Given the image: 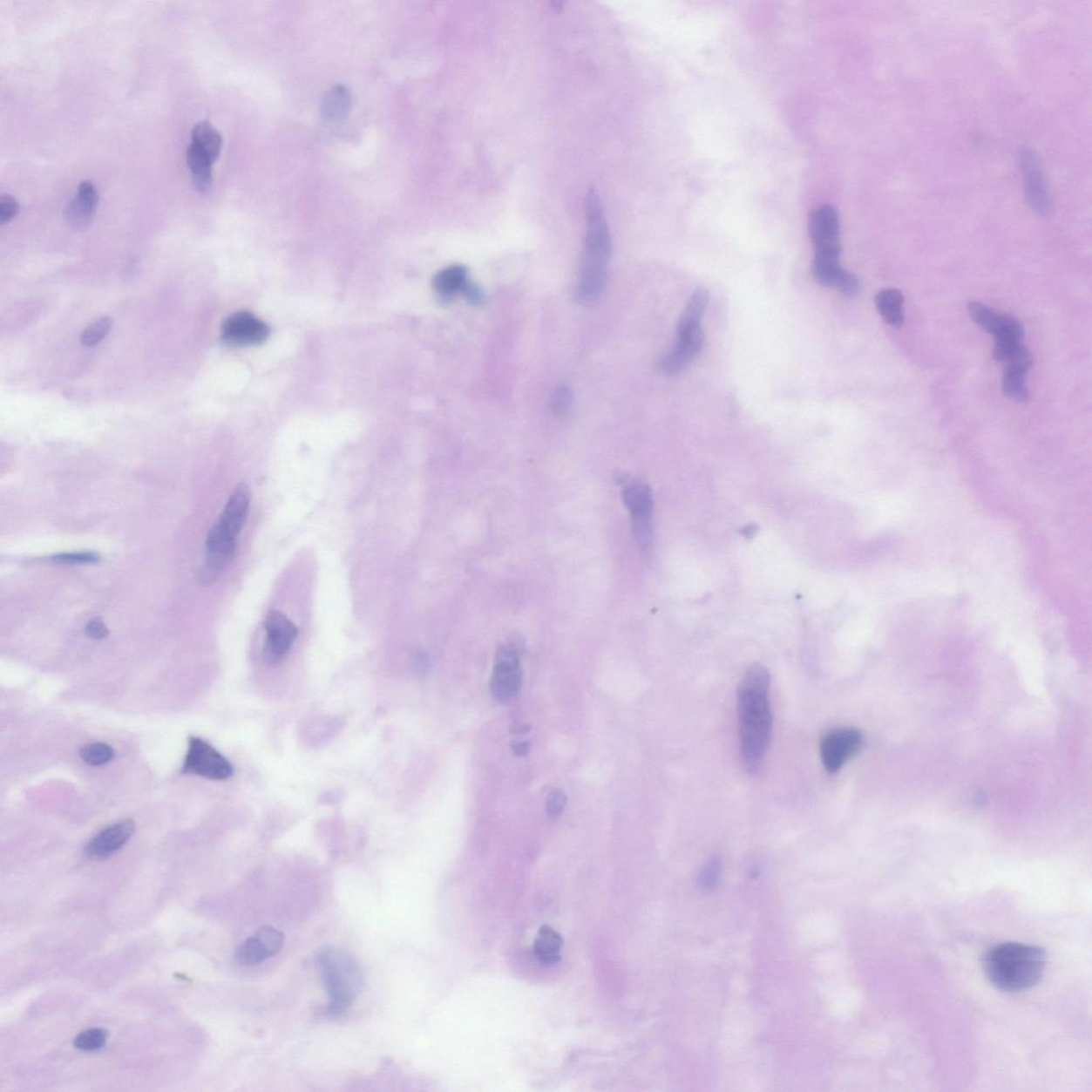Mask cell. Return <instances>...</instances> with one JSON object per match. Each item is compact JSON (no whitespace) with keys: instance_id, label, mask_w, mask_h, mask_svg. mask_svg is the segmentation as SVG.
<instances>
[{"instance_id":"24","label":"cell","mask_w":1092,"mask_h":1092,"mask_svg":"<svg viewBox=\"0 0 1092 1092\" xmlns=\"http://www.w3.org/2000/svg\"><path fill=\"white\" fill-rule=\"evenodd\" d=\"M709 300V295L707 289L699 288L695 290L680 318L678 336H684V334L693 332L695 329L701 328V319H702L705 309L708 308Z\"/></svg>"},{"instance_id":"22","label":"cell","mask_w":1092,"mask_h":1092,"mask_svg":"<svg viewBox=\"0 0 1092 1092\" xmlns=\"http://www.w3.org/2000/svg\"><path fill=\"white\" fill-rule=\"evenodd\" d=\"M876 308L886 323L893 328H900L904 324V297L900 290L885 288L877 294Z\"/></svg>"},{"instance_id":"34","label":"cell","mask_w":1092,"mask_h":1092,"mask_svg":"<svg viewBox=\"0 0 1092 1092\" xmlns=\"http://www.w3.org/2000/svg\"><path fill=\"white\" fill-rule=\"evenodd\" d=\"M719 860L716 859V858H714V859L710 860L708 865L704 866L702 872H701L700 881L703 888H713V886L716 885L719 878Z\"/></svg>"},{"instance_id":"21","label":"cell","mask_w":1092,"mask_h":1092,"mask_svg":"<svg viewBox=\"0 0 1092 1092\" xmlns=\"http://www.w3.org/2000/svg\"><path fill=\"white\" fill-rule=\"evenodd\" d=\"M187 165L192 173L193 183L195 189L200 193H207L212 185V166L214 161L201 147L190 143L187 149Z\"/></svg>"},{"instance_id":"7","label":"cell","mask_w":1092,"mask_h":1092,"mask_svg":"<svg viewBox=\"0 0 1092 1092\" xmlns=\"http://www.w3.org/2000/svg\"><path fill=\"white\" fill-rule=\"evenodd\" d=\"M182 771L216 781L230 779L234 774L231 763L220 752L202 738L193 736L189 738Z\"/></svg>"},{"instance_id":"28","label":"cell","mask_w":1092,"mask_h":1092,"mask_svg":"<svg viewBox=\"0 0 1092 1092\" xmlns=\"http://www.w3.org/2000/svg\"><path fill=\"white\" fill-rule=\"evenodd\" d=\"M108 1033L106 1029L92 1028L83 1032L75 1038L74 1047L83 1052H95L101 1050L106 1044Z\"/></svg>"},{"instance_id":"5","label":"cell","mask_w":1092,"mask_h":1092,"mask_svg":"<svg viewBox=\"0 0 1092 1092\" xmlns=\"http://www.w3.org/2000/svg\"><path fill=\"white\" fill-rule=\"evenodd\" d=\"M250 490L246 484L237 485L228 499L216 526L209 532L207 546L211 556L208 573L216 574L227 562L232 560L236 551L237 536L240 535L249 513Z\"/></svg>"},{"instance_id":"2","label":"cell","mask_w":1092,"mask_h":1092,"mask_svg":"<svg viewBox=\"0 0 1092 1092\" xmlns=\"http://www.w3.org/2000/svg\"><path fill=\"white\" fill-rule=\"evenodd\" d=\"M585 209V252L575 295L580 304L591 305L598 302L607 286L613 245L603 205L594 189L587 193Z\"/></svg>"},{"instance_id":"18","label":"cell","mask_w":1092,"mask_h":1092,"mask_svg":"<svg viewBox=\"0 0 1092 1092\" xmlns=\"http://www.w3.org/2000/svg\"><path fill=\"white\" fill-rule=\"evenodd\" d=\"M98 204V193L95 186L85 180L78 186V193L65 208L66 222L75 228H84L92 222Z\"/></svg>"},{"instance_id":"3","label":"cell","mask_w":1092,"mask_h":1092,"mask_svg":"<svg viewBox=\"0 0 1092 1092\" xmlns=\"http://www.w3.org/2000/svg\"><path fill=\"white\" fill-rule=\"evenodd\" d=\"M1046 967V952L1023 943L999 944L986 953L984 960L987 979L1004 992H1020L1036 986Z\"/></svg>"},{"instance_id":"33","label":"cell","mask_w":1092,"mask_h":1092,"mask_svg":"<svg viewBox=\"0 0 1092 1092\" xmlns=\"http://www.w3.org/2000/svg\"><path fill=\"white\" fill-rule=\"evenodd\" d=\"M20 211V204L12 195L3 194L0 199V223L4 224L11 221Z\"/></svg>"},{"instance_id":"10","label":"cell","mask_w":1092,"mask_h":1092,"mask_svg":"<svg viewBox=\"0 0 1092 1092\" xmlns=\"http://www.w3.org/2000/svg\"><path fill=\"white\" fill-rule=\"evenodd\" d=\"M863 745V734L853 728L833 729L820 742V757L830 774H837Z\"/></svg>"},{"instance_id":"26","label":"cell","mask_w":1092,"mask_h":1092,"mask_svg":"<svg viewBox=\"0 0 1092 1092\" xmlns=\"http://www.w3.org/2000/svg\"><path fill=\"white\" fill-rule=\"evenodd\" d=\"M350 95L347 88L337 85L323 101V113L330 121L338 120L345 116L349 108Z\"/></svg>"},{"instance_id":"23","label":"cell","mask_w":1092,"mask_h":1092,"mask_svg":"<svg viewBox=\"0 0 1092 1092\" xmlns=\"http://www.w3.org/2000/svg\"><path fill=\"white\" fill-rule=\"evenodd\" d=\"M469 282L465 267L456 265L440 271L433 280V288L442 298L450 299L457 294L464 293Z\"/></svg>"},{"instance_id":"16","label":"cell","mask_w":1092,"mask_h":1092,"mask_svg":"<svg viewBox=\"0 0 1092 1092\" xmlns=\"http://www.w3.org/2000/svg\"><path fill=\"white\" fill-rule=\"evenodd\" d=\"M136 824L132 819H124L102 830L85 846L88 856L94 859H105L120 851L135 833Z\"/></svg>"},{"instance_id":"11","label":"cell","mask_w":1092,"mask_h":1092,"mask_svg":"<svg viewBox=\"0 0 1092 1092\" xmlns=\"http://www.w3.org/2000/svg\"><path fill=\"white\" fill-rule=\"evenodd\" d=\"M1020 166L1028 204L1038 214L1050 213L1053 207L1051 193L1037 153L1032 149L1022 150L1020 153Z\"/></svg>"},{"instance_id":"30","label":"cell","mask_w":1092,"mask_h":1092,"mask_svg":"<svg viewBox=\"0 0 1092 1092\" xmlns=\"http://www.w3.org/2000/svg\"><path fill=\"white\" fill-rule=\"evenodd\" d=\"M99 560V555L93 552L60 553L52 557V561L58 565H92Z\"/></svg>"},{"instance_id":"17","label":"cell","mask_w":1092,"mask_h":1092,"mask_svg":"<svg viewBox=\"0 0 1092 1092\" xmlns=\"http://www.w3.org/2000/svg\"><path fill=\"white\" fill-rule=\"evenodd\" d=\"M1006 362L1008 365L1004 374V392L1015 402L1025 403L1029 397L1025 376L1033 365V357L1028 349L1020 347Z\"/></svg>"},{"instance_id":"19","label":"cell","mask_w":1092,"mask_h":1092,"mask_svg":"<svg viewBox=\"0 0 1092 1092\" xmlns=\"http://www.w3.org/2000/svg\"><path fill=\"white\" fill-rule=\"evenodd\" d=\"M967 309L973 321L994 337L1021 324L1014 318L996 313L980 302H971Z\"/></svg>"},{"instance_id":"14","label":"cell","mask_w":1092,"mask_h":1092,"mask_svg":"<svg viewBox=\"0 0 1092 1092\" xmlns=\"http://www.w3.org/2000/svg\"><path fill=\"white\" fill-rule=\"evenodd\" d=\"M268 336V326L248 312L233 314L222 326L223 341L232 346L260 345Z\"/></svg>"},{"instance_id":"27","label":"cell","mask_w":1092,"mask_h":1092,"mask_svg":"<svg viewBox=\"0 0 1092 1092\" xmlns=\"http://www.w3.org/2000/svg\"><path fill=\"white\" fill-rule=\"evenodd\" d=\"M79 757L85 764L103 766L113 760L114 750L105 743H89L79 749Z\"/></svg>"},{"instance_id":"37","label":"cell","mask_w":1092,"mask_h":1092,"mask_svg":"<svg viewBox=\"0 0 1092 1092\" xmlns=\"http://www.w3.org/2000/svg\"><path fill=\"white\" fill-rule=\"evenodd\" d=\"M512 747L513 752L519 756H527L528 752L531 751V745L528 743H514Z\"/></svg>"},{"instance_id":"13","label":"cell","mask_w":1092,"mask_h":1092,"mask_svg":"<svg viewBox=\"0 0 1092 1092\" xmlns=\"http://www.w3.org/2000/svg\"><path fill=\"white\" fill-rule=\"evenodd\" d=\"M283 946L284 934L274 927L264 926L241 944L236 960L245 967L259 965L279 953Z\"/></svg>"},{"instance_id":"9","label":"cell","mask_w":1092,"mask_h":1092,"mask_svg":"<svg viewBox=\"0 0 1092 1092\" xmlns=\"http://www.w3.org/2000/svg\"><path fill=\"white\" fill-rule=\"evenodd\" d=\"M623 500L631 514L634 537L639 547L648 551L653 541V499L650 488L632 483L623 491Z\"/></svg>"},{"instance_id":"29","label":"cell","mask_w":1092,"mask_h":1092,"mask_svg":"<svg viewBox=\"0 0 1092 1092\" xmlns=\"http://www.w3.org/2000/svg\"><path fill=\"white\" fill-rule=\"evenodd\" d=\"M112 326V322L111 319L106 317L98 319V322L90 324V326L85 329L84 333L81 334V343H83L84 346L87 347H92L98 344V343L107 336L108 332L111 331Z\"/></svg>"},{"instance_id":"12","label":"cell","mask_w":1092,"mask_h":1092,"mask_svg":"<svg viewBox=\"0 0 1092 1092\" xmlns=\"http://www.w3.org/2000/svg\"><path fill=\"white\" fill-rule=\"evenodd\" d=\"M266 641L264 657L267 664L279 662L293 646L298 629L284 614L275 610L267 616L265 622Z\"/></svg>"},{"instance_id":"36","label":"cell","mask_w":1092,"mask_h":1092,"mask_svg":"<svg viewBox=\"0 0 1092 1092\" xmlns=\"http://www.w3.org/2000/svg\"><path fill=\"white\" fill-rule=\"evenodd\" d=\"M462 294L465 295V297L467 299V302H469L471 304L478 305L480 303H483L484 302L483 290H481L478 288V286H477L476 284H473L471 282L467 283L464 290V293Z\"/></svg>"},{"instance_id":"25","label":"cell","mask_w":1092,"mask_h":1092,"mask_svg":"<svg viewBox=\"0 0 1092 1092\" xmlns=\"http://www.w3.org/2000/svg\"><path fill=\"white\" fill-rule=\"evenodd\" d=\"M193 141L207 153L214 162L217 160L222 147V137L208 122H200L193 127Z\"/></svg>"},{"instance_id":"35","label":"cell","mask_w":1092,"mask_h":1092,"mask_svg":"<svg viewBox=\"0 0 1092 1092\" xmlns=\"http://www.w3.org/2000/svg\"><path fill=\"white\" fill-rule=\"evenodd\" d=\"M85 631L88 637L94 639V641H102V639L106 638L109 634L107 627L105 626L104 621H102L99 618L93 619L92 621H89L87 627L85 628Z\"/></svg>"},{"instance_id":"15","label":"cell","mask_w":1092,"mask_h":1092,"mask_svg":"<svg viewBox=\"0 0 1092 1092\" xmlns=\"http://www.w3.org/2000/svg\"><path fill=\"white\" fill-rule=\"evenodd\" d=\"M703 343L704 333L701 328L679 336L676 344L660 362L661 373L666 376L680 374L700 354Z\"/></svg>"},{"instance_id":"8","label":"cell","mask_w":1092,"mask_h":1092,"mask_svg":"<svg viewBox=\"0 0 1092 1092\" xmlns=\"http://www.w3.org/2000/svg\"><path fill=\"white\" fill-rule=\"evenodd\" d=\"M809 233L818 259L839 260V219L837 209L831 205L815 208L809 217Z\"/></svg>"},{"instance_id":"32","label":"cell","mask_w":1092,"mask_h":1092,"mask_svg":"<svg viewBox=\"0 0 1092 1092\" xmlns=\"http://www.w3.org/2000/svg\"><path fill=\"white\" fill-rule=\"evenodd\" d=\"M566 804V796L564 790H553L548 796L546 801V813L548 818L556 820L561 817Z\"/></svg>"},{"instance_id":"4","label":"cell","mask_w":1092,"mask_h":1092,"mask_svg":"<svg viewBox=\"0 0 1092 1092\" xmlns=\"http://www.w3.org/2000/svg\"><path fill=\"white\" fill-rule=\"evenodd\" d=\"M317 965L330 998L329 1013L342 1014L351 1007L363 988V972L354 955L329 947L319 953Z\"/></svg>"},{"instance_id":"6","label":"cell","mask_w":1092,"mask_h":1092,"mask_svg":"<svg viewBox=\"0 0 1092 1092\" xmlns=\"http://www.w3.org/2000/svg\"><path fill=\"white\" fill-rule=\"evenodd\" d=\"M522 643L518 638H510L499 648L496 655L491 693L500 703H507L517 697L522 686L521 655Z\"/></svg>"},{"instance_id":"20","label":"cell","mask_w":1092,"mask_h":1092,"mask_svg":"<svg viewBox=\"0 0 1092 1092\" xmlns=\"http://www.w3.org/2000/svg\"><path fill=\"white\" fill-rule=\"evenodd\" d=\"M564 940L555 929L543 925L533 946V955L542 966L552 967L561 961Z\"/></svg>"},{"instance_id":"1","label":"cell","mask_w":1092,"mask_h":1092,"mask_svg":"<svg viewBox=\"0 0 1092 1092\" xmlns=\"http://www.w3.org/2000/svg\"><path fill=\"white\" fill-rule=\"evenodd\" d=\"M770 675L762 665H753L739 683L737 710L743 765L750 772L760 769L769 749L772 729L770 702Z\"/></svg>"},{"instance_id":"31","label":"cell","mask_w":1092,"mask_h":1092,"mask_svg":"<svg viewBox=\"0 0 1092 1092\" xmlns=\"http://www.w3.org/2000/svg\"><path fill=\"white\" fill-rule=\"evenodd\" d=\"M572 404V393L566 385L558 386L552 396L551 408L557 417H562L569 411Z\"/></svg>"}]
</instances>
